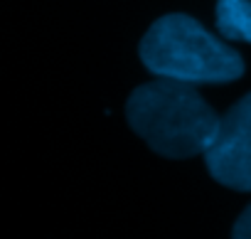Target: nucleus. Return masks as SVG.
Listing matches in <instances>:
<instances>
[{
	"instance_id": "4",
	"label": "nucleus",
	"mask_w": 251,
	"mask_h": 239,
	"mask_svg": "<svg viewBox=\"0 0 251 239\" xmlns=\"http://www.w3.org/2000/svg\"><path fill=\"white\" fill-rule=\"evenodd\" d=\"M214 23L224 40L251 45V0H217Z\"/></svg>"
},
{
	"instance_id": "1",
	"label": "nucleus",
	"mask_w": 251,
	"mask_h": 239,
	"mask_svg": "<svg viewBox=\"0 0 251 239\" xmlns=\"http://www.w3.org/2000/svg\"><path fill=\"white\" fill-rule=\"evenodd\" d=\"M128 126L163 158L204 156L219 118L195 84L163 79L141 84L126 101Z\"/></svg>"
},
{
	"instance_id": "5",
	"label": "nucleus",
	"mask_w": 251,
	"mask_h": 239,
	"mask_svg": "<svg viewBox=\"0 0 251 239\" xmlns=\"http://www.w3.org/2000/svg\"><path fill=\"white\" fill-rule=\"evenodd\" d=\"M231 239H251V205L239 214V219L231 227Z\"/></svg>"
},
{
	"instance_id": "3",
	"label": "nucleus",
	"mask_w": 251,
	"mask_h": 239,
	"mask_svg": "<svg viewBox=\"0 0 251 239\" xmlns=\"http://www.w3.org/2000/svg\"><path fill=\"white\" fill-rule=\"evenodd\" d=\"M204 165L219 185L251 192V91L219 118Z\"/></svg>"
},
{
	"instance_id": "2",
	"label": "nucleus",
	"mask_w": 251,
	"mask_h": 239,
	"mask_svg": "<svg viewBox=\"0 0 251 239\" xmlns=\"http://www.w3.org/2000/svg\"><path fill=\"white\" fill-rule=\"evenodd\" d=\"M138 54L151 74L187 84H229L244 74L241 54L182 13L158 18Z\"/></svg>"
}]
</instances>
